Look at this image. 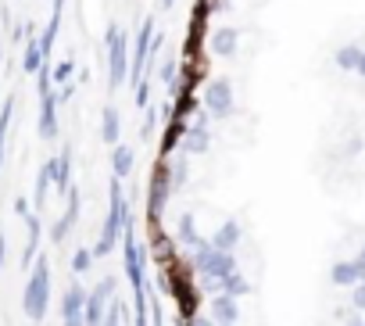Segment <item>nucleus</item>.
<instances>
[{"label":"nucleus","instance_id":"obj_1","mask_svg":"<svg viewBox=\"0 0 365 326\" xmlns=\"http://www.w3.org/2000/svg\"><path fill=\"white\" fill-rule=\"evenodd\" d=\"M111 205H108V219H104V230H101V240L90 248L93 258H104L111 255V248L122 240V230L129 223V205H125V194H122V180H111Z\"/></svg>","mask_w":365,"mask_h":326},{"label":"nucleus","instance_id":"obj_2","mask_svg":"<svg viewBox=\"0 0 365 326\" xmlns=\"http://www.w3.org/2000/svg\"><path fill=\"white\" fill-rule=\"evenodd\" d=\"M47 305H51V262L47 258H36L33 265V276L26 283V294H22V308L33 322H40L47 315Z\"/></svg>","mask_w":365,"mask_h":326},{"label":"nucleus","instance_id":"obj_3","mask_svg":"<svg viewBox=\"0 0 365 326\" xmlns=\"http://www.w3.org/2000/svg\"><path fill=\"white\" fill-rule=\"evenodd\" d=\"M168 194H172V173H168V158H161L150 173V187H147V226L150 230H161Z\"/></svg>","mask_w":365,"mask_h":326},{"label":"nucleus","instance_id":"obj_4","mask_svg":"<svg viewBox=\"0 0 365 326\" xmlns=\"http://www.w3.org/2000/svg\"><path fill=\"white\" fill-rule=\"evenodd\" d=\"M205 111L215 118V122H222V118H230L233 115V108H237V93H233V83L230 79H212L208 86H205Z\"/></svg>","mask_w":365,"mask_h":326},{"label":"nucleus","instance_id":"obj_5","mask_svg":"<svg viewBox=\"0 0 365 326\" xmlns=\"http://www.w3.org/2000/svg\"><path fill=\"white\" fill-rule=\"evenodd\" d=\"M115 301V280L104 276L93 290H86V308H83V322L86 326H104V315H108V305Z\"/></svg>","mask_w":365,"mask_h":326},{"label":"nucleus","instance_id":"obj_6","mask_svg":"<svg viewBox=\"0 0 365 326\" xmlns=\"http://www.w3.org/2000/svg\"><path fill=\"white\" fill-rule=\"evenodd\" d=\"M108 79L111 86H122L129 79V51H125V36L122 29H108Z\"/></svg>","mask_w":365,"mask_h":326},{"label":"nucleus","instance_id":"obj_7","mask_svg":"<svg viewBox=\"0 0 365 326\" xmlns=\"http://www.w3.org/2000/svg\"><path fill=\"white\" fill-rule=\"evenodd\" d=\"M329 280H333L336 287H358V283H365V262H358V258L333 262V269H329Z\"/></svg>","mask_w":365,"mask_h":326},{"label":"nucleus","instance_id":"obj_8","mask_svg":"<svg viewBox=\"0 0 365 326\" xmlns=\"http://www.w3.org/2000/svg\"><path fill=\"white\" fill-rule=\"evenodd\" d=\"M175 240H179V248H182V251H197V248H205V244H208V240L197 233V223H194V215H190V212H182V215H179Z\"/></svg>","mask_w":365,"mask_h":326},{"label":"nucleus","instance_id":"obj_9","mask_svg":"<svg viewBox=\"0 0 365 326\" xmlns=\"http://www.w3.org/2000/svg\"><path fill=\"white\" fill-rule=\"evenodd\" d=\"M40 136L43 140L58 136V101H54V93H40Z\"/></svg>","mask_w":365,"mask_h":326},{"label":"nucleus","instance_id":"obj_10","mask_svg":"<svg viewBox=\"0 0 365 326\" xmlns=\"http://www.w3.org/2000/svg\"><path fill=\"white\" fill-rule=\"evenodd\" d=\"M208 240H212V248H219V251H237V244L244 240V230H240L237 219H226Z\"/></svg>","mask_w":365,"mask_h":326},{"label":"nucleus","instance_id":"obj_11","mask_svg":"<svg viewBox=\"0 0 365 326\" xmlns=\"http://www.w3.org/2000/svg\"><path fill=\"white\" fill-rule=\"evenodd\" d=\"M208 47H212V54H219V58H233V54H237V47H240V33H237V29H230V26H222V29H215V33H212Z\"/></svg>","mask_w":365,"mask_h":326},{"label":"nucleus","instance_id":"obj_12","mask_svg":"<svg viewBox=\"0 0 365 326\" xmlns=\"http://www.w3.org/2000/svg\"><path fill=\"white\" fill-rule=\"evenodd\" d=\"M212 319L215 322H240V297L215 294L212 297Z\"/></svg>","mask_w":365,"mask_h":326},{"label":"nucleus","instance_id":"obj_13","mask_svg":"<svg viewBox=\"0 0 365 326\" xmlns=\"http://www.w3.org/2000/svg\"><path fill=\"white\" fill-rule=\"evenodd\" d=\"M133 165H136V147L115 143V151H111V169H115V180H129V176H133Z\"/></svg>","mask_w":365,"mask_h":326},{"label":"nucleus","instance_id":"obj_14","mask_svg":"<svg viewBox=\"0 0 365 326\" xmlns=\"http://www.w3.org/2000/svg\"><path fill=\"white\" fill-rule=\"evenodd\" d=\"M76 219H79V190H68V212L54 223V233H51V237H54V240H65L68 230L76 226Z\"/></svg>","mask_w":365,"mask_h":326},{"label":"nucleus","instance_id":"obj_15","mask_svg":"<svg viewBox=\"0 0 365 326\" xmlns=\"http://www.w3.org/2000/svg\"><path fill=\"white\" fill-rule=\"evenodd\" d=\"M83 308H86V290H83L79 283H72V287L65 290V297H61V319L83 315Z\"/></svg>","mask_w":365,"mask_h":326},{"label":"nucleus","instance_id":"obj_16","mask_svg":"<svg viewBox=\"0 0 365 326\" xmlns=\"http://www.w3.org/2000/svg\"><path fill=\"white\" fill-rule=\"evenodd\" d=\"M101 136H104V143H122V115L115 111V108H104V122H101Z\"/></svg>","mask_w":365,"mask_h":326},{"label":"nucleus","instance_id":"obj_17","mask_svg":"<svg viewBox=\"0 0 365 326\" xmlns=\"http://www.w3.org/2000/svg\"><path fill=\"white\" fill-rule=\"evenodd\" d=\"M54 176H58V158L43 161V169H40V176H36V205H43V201H47V190H51Z\"/></svg>","mask_w":365,"mask_h":326},{"label":"nucleus","instance_id":"obj_18","mask_svg":"<svg viewBox=\"0 0 365 326\" xmlns=\"http://www.w3.org/2000/svg\"><path fill=\"white\" fill-rule=\"evenodd\" d=\"M358 58H361V47H358V44H344V47L336 51V68H344V72H354Z\"/></svg>","mask_w":365,"mask_h":326},{"label":"nucleus","instance_id":"obj_19","mask_svg":"<svg viewBox=\"0 0 365 326\" xmlns=\"http://www.w3.org/2000/svg\"><path fill=\"white\" fill-rule=\"evenodd\" d=\"M68 176H72V151H61V154H58V176H54V187H58V190H72V187H68Z\"/></svg>","mask_w":365,"mask_h":326},{"label":"nucleus","instance_id":"obj_20","mask_svg":"<svg viewBox=\"0 0 365 326\" xmlns=\"http://www.w3.org/2000/svg\"><path fill=\"white\" fill-rule=\"evenodd\" d=\"M43 58H47L43 47H40L36 40H29V47H26V61H22L26 72H40V68H43Z\"/></svg>","mask_w":365,"mask_h":326},{"label":"nucleus","instance_id":"obj_21","mask_svg":"<svg viewBox=\"0 0 365 326\" xmlns=\"http://www.w3.org/2000/svg\"><path fill=\"white\" fill-rule=\"evenodd\" d=\"M90 265H93V251H90V248H79V251L72 255V272H79V276H83Z\"/></svg>","mask_w":365,"mask_h":326},{"label":"nucleus","instance_id":"obj_22","mask_svg":"<svg viewBox=\"0 0 365 326\" xmlns=\"http://www.w3.org/2000/svg\"><path fill=\"white\" fill-rule=\"evenodd\" d=\"M351 305H354L358 312H365V283H358V287H351Z\"/></svg>","mask_w":365,"mask_h":326},{"label":"nucleus","instance_id":"obj_23","mask_svg":"<svg viewBox=\"0 0 365 326\" xmlns=\"http://www.w3.org/2000/svg\"><path fill=\"white\" fill-rule=\"evenodd\" d=\"M161 319H165V312H161V305H158V301H150V326H165Z\"/></svg>","mask_w":365,"mask_h":326},{"label":"nucleus","instance_id":"obj_24","mask_svg":"<svg viewBox=\"0 0 365 326\" xmlns=\"http://www.w3.org/2000/svg\"><path fill=\"white\" fill-rule=\"evenodd\" d=\"M68 76H72V61H65V65H58V72H54V79H58V83H65Z\"/></svg>","mask_w":365,"mask_h":326},{"label":"nucleus","instance_id":"obj_25","mask_svg":"<svg viewBox=\"0 0 365 326\" xmlns=\"http://www.w3.org/2000/svg\"><path fill=\"white\" fill-rule=\"evenodd\" d=\"M354 72L365 79V47H361V58H358V65H354Z\"/></svg>","mask_w":365,"mask_h":326},{"label":"nucleus","instance_id":"obj_26","mask_svg":"<svg viewBox=\"0 0 365 326\" xmlns=\"http://www.w3.org/2000/svg\"><path fill=\"white\" fill-rule=\"evenodd\" d=\"M61 326H86V322H83V315H72V319H65Z\"/></svg>","mask_w":365,"mask_h":326},{"label":"nucleus","instance_id":"obj_27","mask_svg":"<svg viewBox=\"0 0 365 326\" xmlns=\"http://www.w3.org/2000/svg\"><path fill=\"white\" fill-rule=\"evenodd\" d=\"M4 248H8V240H4V237H0V265H4Z\"/></svg>","mask_w":365,"mask_h":326},{"label":"nucleus","instance_id":"obj_28","mask_svg":"<svg viewBox=\"0 0 365 326\" xmlns=\"http://www.w3.org/2000/svg\"><path fill=\"white\" fill-rule=\"evenodd\" d=\"M0 161H4V129H0Z\"/></svg>","mask_w":365,"mask_h":326},{"label":"nucleus","instance_id":"obj_29","mask_svg":"<svg viewBox=\"0 0 365 326\" xmlns=\"http://www.w3.org/2000/svg\"><path fill=\"white\" fill-rule=\"evenodd\" d=\"M358 262H365V244H361V251H358Z\"/></svg>","mask_w":365,"mask_h":326},{"label":"nucleus","instance_id":"obj_30","mask_svg":"<svg viewBox=\"0 0 365 326\" xmlns=\"http://www.w3.org/2000/svg\"><path fill=\"white\" fill-rule=\"evenodd\" d=\"M175 4V0H161V8H172Z\"/></svg>","mask_w":365,"mask_h":326},{"label":"nucleus","instance_id":"obj_31","mask_svg":"<svg viewBox=\"0 0 365 326\" xmlns=\"http://www.w3.org/2000/svg\"><path fill=\"white\" fill-rule=\"evenodd\" d=\"M351 326H365V322H361V319H354V322H351Z\"/></svg>","mask_w":365,"mask_h":326}]
</instances>
